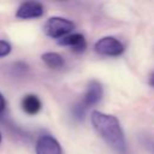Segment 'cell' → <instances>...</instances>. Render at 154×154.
I'll use <instances>...</instances> for the list:
<instances>
[{"mask_svg": "<svg viewBox=\"0 0 154 154\" xmlns=\"http://www.w3.org/2000/svg\"><path fill=\"white\" fill-rule=\"evenodd\" d=\"M94 129L103 138V141L118 154H126V142L119 120L112 116L100 111H94L90 116Z\"/></svg>", "mask_w": 154, "mask_h": 154, "instance_id": "obj_1", "label": "cell"}, {"mask_svg": "<svg viewBox=\"0 0 154 154\" xmlns=\"http://www.w3.org/2000/svg\"><path fill=\"white\" fill-rule=\"evenodd\" d=\"M75 29V23L64 17H51L43 25V31L52 38H61Z\"/></svg>", "mask_w": 154, "mask_h": 154, "instance_id": "obj_2", "label": "cell"}, {"mask_svg": "<svg viewBox=\"0 0 154 154\" xmlns=\"http://www.w3.org/2000/svg\"><path fill=\"white\" fill-rule=\"evenodd\" d=\"M96 53L105 57H118L125 51L124 45L113 36H105L96 41L94 46Z\"/></svg>", "mask_w": 154, "mask_h": 154, "instance_id": "obj_3", "label": "cell"}, {"mask_svg": "<svg viewBox=\"0 0 154 154\" xmlns=\"http://www.w3.org/2000/svg\"><path fill=\"white\" fill-rule=\"evenodd\" d=\"M43 5L38 1H25L19 5L16 17L19 19H35L43 14Z\"/></svg>", "mask_w": 154, "mask_h": 154, "instance_id": "obj_4", "label": "cell"}, {"mask_svg": "<svg viewBox=\"0 0 154 154\" xmlns=\"http://www.w3.org/2000/svg\"><path fill=\"white\" fill-rule=\"evenodd\" d=\"M36 154H63L60 143L51 135H42L35 144Z\"/></svg>", "mask_w": 154, "mask_h": 154, "instance_id": "obj_5", "label": "cell"}, {"mask_svg": "<svg viewBox=\"0 0 154 154\" xmlns=\"http://www.w3.org/2000/svg\"><path fill=\"white\" fill-rule=\"evenodd\" d=\"M102 95H103V89L101 83L97 81H91L87 87V90L83 95V101L81 103L85 108L91 107L102 99Z\"/></svg>", "mask_w": 154, "mask_h": 154, "instance_id": "obj_6", "label": "cell"}, {"mask_svg": "<svg viewBox=\"0 0 154 154\" xmlns=\"http://www.w3.org/2000/svg\"><path fill=\"white\" fill-rule=\"evenodd\" d=\"M58 43L61 45V46L71 47V49L75 53H82L87 48V42H85V38H84V36L82 34H70V35H66V36L59 38Z\"/></svg>", "mask_w": 154, "mask_h": 154, "instance_id": "obj_7", "label": "cell"}, {"mask_svg": "<svg viewBox=\"0 0 154 154\" xmlns=\"http://www.w3.org/2000/svg\"><path fill=\"white\" fill-rule=\"evenodd\" d=\"M41 108H42V102L37 95L28 94L22 99V109L26 114L35 116L41 111Z\"/></svg>", "mask_w": 154, "mask_h": 154, "instance_id": "obj_8", "label": "cell"}, {"mask_svg": "<svg viewBox=\"0 0 154 154\" xmlns=\"http://www.w3.org/2000/svg\"><path fill=\"white\" fill-rule=\"evenodd\" d=\"M41 59H42V61H43L48 67H51V69H60V67H63L64 64H65L64 58H63L60 54L55 53V52H47V53H43V54L41 55Z\"/></svg>", "mask_w": 154, "mask_h": 154, "instance_id": "obj_9", "label": "cell"}, {"mask_svg": "<svg viewBox=\"0 0 154 154\" xmlns=\"http://www.w3.org/2000/svg\"><path fill=\"white\" fill-rule=\"evenodd\" d=\"M12 51V47L10 45V42L5 41V40H0V58L7 57Z\"/></svg>", "mask_w": 154, "mask_h": 154, "instance_id": "obj_10", "label": "cell"}, {"mask_svg": "<svg viewBox=\"0 0 154 154\" xmlns=\"http://www.w3.org/2000/svg\"><path fill=\"white\" fill-rule=\"evenodd\" d=\"M84 113H85V107L82 103H78L77 106L73 107V116L77 119H83L84 118Z\"/></svg>", "mask_w": 154, "mask_h": 154, "instance_id": "obj_11", "label": "cell"}, {"mask_svg": "<svg viewBox=\"0 0 154 154\" xmlns=\"http://www.w3.org/2000/svg\"><path fill=\"white\" fill-rule=\"evenodd\" d=\"M6 108V100L4 97V95L0 93V113H2Z\"/></svg>", "mask_w": 154, "mask_h": 154, "instance_id": "obj_12", "label": "cell"}, {"mask_svg": "<svg viewBox=\"0 0 154 154\" xmlns=\"http://www.w3.org/2000/svg\"><path fill=\"white\" fill-rule=\"evenodd\" d=\"M148 83H149V85H150V87H154V73H152V75L149 76Z\"/></svg>", "mask_w": 154, "mask_h": 154, "instance_id": "obj_13", "label": "cell"}, {"mask_svg": "<svg viewBox=\"0 0 154 154\" xmlns=\"http://www.w3.org/2000/svg\"><path fill=\"white\" fill-rule=\"evenodd\" d=\"M0 142H1V132H0Z\"/></svg>", "mask_w": 154, "mask_h": 154, "instance_id": "obj_14", "label": "cell"}]
</instances>
